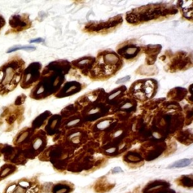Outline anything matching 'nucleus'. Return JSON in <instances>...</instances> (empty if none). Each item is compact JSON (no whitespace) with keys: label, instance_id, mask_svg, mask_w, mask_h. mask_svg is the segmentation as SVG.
I'll use <instances>...</instances> for the list:
<instances>
[{"label":"nucleus","instance_id":"1","mask_svg":"<svg viewBox=\"0 0 193 193\" xmlns=\"http://www.w3.org/2000/svg\"><path fill=\"white\" fill-rule=\"evenodd\" d=\"M24 69L25 62L18 54L9 57L0 66V96H6L17 88Z\"/></svg>","mask_w":193,"mask_h":193},{"label":"nucleus","instance_id":"2","mask_svg":"<svg viewBox=\"0 0 193 193\" xmlns=\"http://www.w3.org/2000/svg\"><path fill=\"white\" fill-rule=\"evenodd\" d=\"M24 108L10 103L3 106L0 110V131L3 133H9L20 126L24 117Z\"/></svg>","mask_w":193,"mask_h":193},{"label":"nucleus","instance_id":"3","mask_svg":"<svg viewBox=\"0 0 193 193\" xmlns=\"http://www.w3.org/2000/svg\"><path fill=\"white\" fill-rule=\"evenodd\" d=\"M39 186L32 179L22 178L7 184L2 193H39Z\"/></svg>","mask_w":193,"mask_h":193},{"label":"nucleus","instance_id":"4","mask_svg":"<svg viewBox=\"0 0 193 193\" xmlns=\"http://www.w3.org/2000/svg\"><path fill=\"white\" fill-rule=\"evenodd\" d=\"M8 30L5 35L17 34L31 27V21L27 14L14 15L8 20Z\"/></svg>","mask_w":193,"mask_h":193},{"label":"nucleus","instance_id":"5","mask_svg":"<svg viewBox=\"0 0 193 193\" xmlns=\"http://www.w3.org/2000/svg\"><path fill=\"white\" fill-rule=\"evenodd\" d=\"M2 157L6 163L12 164L16 166L24 165L27 162V158L24 156L21 150L16 146L9 144H4Z\"/></svg>","mask_w":193,"mask_h":193},{"label":"nucleus","instance_id":"6","mask_svg":"<svg viewBox=\"0 0 193 193\" xmlns=\"http://www.w3.org/2000/svg\"><path fill=\"white\" fill-rule=\"evenodd\" d=\"M40 66L37 63H31L27 68L24 69L21 81H20V87L24 89L30 88L36 82L39 75Z\"/></svg>","mask_w":193,"mask_h":193},{"label":"nucleus","instance_id":"7","mask_svg":"<svg viewBox=\"0 0 193 193\" xmlns=\"http://www.w3.org/2000/svg\"><path fill=\"white\" fill-rule=\"evenodd\" d=\"M18 171V167L15 165L5 163L0 167V182L9 177Z\"/></svg>","mask_w":193,"mask_h":193},{"label":"nucleus","instance_id":"8","mask_svg":"<svg viewBox=\"0 0 193 193\" xmlns=\"http://www.w3.org/2000/svg\"><path fill=\"white\" fill-rule=\"evenodd\" d=\"M190 163L191 160L186 158V159L179 160V161H176L173 165L169 166V168H183V167H187L188 165H190Z\"/></svg>","mask_w":193,"mask_h":193},{"label":"nucleus","instance_id":"9","mask_svg":"<svg viewBox=\"0 0 193 193\" xmlns=\"http://www.w3.org/2000/svg\"><path fill=\"white\" fill-rule=\"evenodd\" d=\"M105 60H106V61L109 62L110 63H115L118 62V58H117L116 55L113 54H108L105 56Z\"/></svg>","mask_w":193,"mask_h":193},{"label":"nucleus","instance_id":"10","mask_svg":"<svg viewBox=\"0 0 193 193\" xmlns=\"http://www.w3.org/2000/svg\"><path fill=\"white\" fill-rule=\"evenodd\" d=\"M25 100H26V96L24 95V94H20V95H19L18 97L15 99L14 103H15V105H17V106H21V105L24 103Z\"/></svg>","mask_w":193,"mask_h":193},{"label":"nucleus","instance_id":"11","mask_svg":"<svg viewBox=\"0 0 193 193\" xmlns=\"http://www.w3.org/2000/svg\"><path fill=\"white\" fill-rule=\"evenodd\" d=\"M110 124V121L106 120V121H103V122H101V123L98 124L97 127L100 129H105L106 127H107Z\"/></svg>","mask_w":193,"mask_h":193},{"label":"nucleus","instance_id":"12","mask_svg":"<svg viewBox=\"0 0 193 193\" xmlns=\"http://www.w3.org/2000/svg\"><path fill=\"white\" fill-rule=\"evenodd\" d=\"M6 18H4V16H3L2 15L0 14V32H1L2 30L6 27Z\"/></svg>","mask_w":193,"mask_h":193},{"label":"nucleus","instance_id":"13","mask_svg":"<svg viewBox=\"0 0 193 193\" xmlns=\"http://www.w3.org/2000/svg\"><path fill=\"white\" fill-rule=\"evenodd\" d=\"M137 51V48L131 47V48H127V49L126 50V54L128 55H133L135 54Z\"/></svg>","mask_w":193,"mask_h":193},{"label":"nucleus","instance_id":"14","mask_svg":"<svg viewBox=\"0 0 193 193\" xmlns=\"http://www.w3.org/2000/svg\"><path fill=\"white\" fill-rule=\"evenodd\" d=\"M130 78H131L130 75H127V76L124 77V78L121 79H119V80L117 81L116 83H117V84H119V83H125V82H127V81L130 80Z\"/></svg>","mask_w":193,"mask_h":193},{"label":"nucleus","instance_id":"15","mask_svg":"<svg viewBox=\"0 0 193 193\" xmlns=\"http://www.w3.org/2000/svg\"><path fill=\"white\" fill-rule=\"evenodd\" d=\"M127 158L131 161H139L140 160V158H139V156H135L134 155L128 156H127Z\"/></svg>","mask_w":193,"mask_h":193},{"label":"nucleus","instance_id":"16","mask_svg":"<svg viewBox=\"0 0 193 193\" xmlns=\"http://www.w3.org/2000/svg\"><path fill=\"white\" fill-rule=\"evenodd\" d=\"M67 192H68V189H66V188H61V189H58L55 193H66Z\"/></svg>","mask_w":193,"mask_h":193},{"label":"nucleus","instance_id":"17","mask_svg":"<svg viewBox=\"0 0 193 193\" xmlns=\"http://www.w3.org/2000/svg\"><path fill=\"white\" fill-rule=\"evenodd\" d=\"M121 94V91H117V92H115V93H114V94H112V95H110V96H109V100L114 99L115 96H118V94Z\"/></svg>","mask_w":193,"mask_h":193},{"label":"nucleus","instance_id":"18","mask_svg":"<svg viewBox=\"0 0 193 193\" xmlns=\"http://www.w3.org/2000/svg\"><path fill=\"white\" fill-rule=\"evenodd\" d=\"M79 122V119H75V120H74V121H72V122H69L68 125H67V126H72H72H73V125H76V124L78 123Z\"/></svg>","mask_w":193,"mask_h":193},{"label":"nucleus","instance_id":"19","mask_svg":"<svg viewBox=\"0 0 193 193\" xmlns=\"http://www.w3.org/2000/svg\"><path fill=\"white\" fill-rule=\"evenodd\" d=\"M131 107H132V104L130 103H126L123 106H122V109H130Z\"/></svg>","mask_w":193,"mask_h":193},{"label":"nucleus","instance_id":"20","mask_svg":"<svg viewBox=\"0 0 193 193\" xmlns=\"http://www.w3.org/2000/svg\"><path fill=\"white\" fill-rule=\"evenodd\" d=\"M43 39H41V38H39V39H32V40L30 41V43H33V42H43Z\"/></svg>","mask_w":193,"mask_h":193},{"label":"nucleus","instance_id":"21","mask_svg":"<svg viewBox=\"0 0 193 193\" xmlns=\"http://www.w3.org/2000/svg\"><path fill=\"white\" fill-rule=\"evenodd\" d=\"M115 150H116V149H115V148H110V149H106V152L113 153V152H115Z\"/></svg>","mask_w":193,"mask_h":193},{"label":"nucleus","instance_id":"22","mask_svg":"<svg viewBox=\"0 0 193 193\" xmlns=\"http://www.w3.org/2000/svg\"><path fill=\"white\" fill-rule=\"evenodd\" d=\"M5 144H1L0 143V158L2 156V149H3V146H4Z\"/></svg>","mask_w":193,"mask_h":193},{"label":"nucleus","instance_id":"23","mask_svg":"<svg viewBox=\"0 0 193 193\" xmlns=\"http://www.w3.org/2000/svg\"><path fill=\"white\" fill-rule=\"evenodd\" d=\"M121 171H122V168H118V167H117V168H115L113 170V172H114V173H117V172H121Z\"/></svg>","mask_w":193,"mask_h":193},{"label":"nucleus","instance_id":"24","mask_svg":"<svg viewBox=\"0 0 193 193\" xmlns=\"http://www.w3.org/2000/svg\"><path fill=\"white\" fill-rule=\"evenodd\" d=\"M122 131H117L116 133H115V134H114V137H118V136H119V135H121V134H122Z\"/></svg>","mask_w":193,"mask_h":193},{"label":"nucleus","instance_id":"25","mask_svg":"<svg viewBox=\"0 0 193 193\" xmlns=\"http://www.w3.org/2000/svg\"><path fill=\"white\" fill-rule=\"evenodd\" d=\"M88 61L89 60H82V61L79 62V64H85V63H88Z\"/></svg>","mask_w":193,"mask_h":193},{"label":"nucleus","instance_id":"26","mask_svg":"<svg viewBox=\"0 0 193 193\" xmlns=\"http://www.w3.org/2000/svg\"><path fill=\"white\" fill-rule=\"evenodd\" d=\"M75 88H76V86H72V87L70 88L67 91V92H70V91H72V90H74V89H75Z\"/></svg>","mask_w":193,"mask_h":193},{"label":"nucleus","instance_id":"27","mask_svg":"<svg viewBox=\"0 0 193 193\" xmlns=\"http://www.w3.org/2000/svg\"><path fill=\"white\" fill-rule=\"evenodd\" d=\"M97 111H98V110H97V109H95V110H92V111H91V112H90V113H91V114H93V113H96V112H97Z\"/></svg>","mask_w":193,"mask_h":193},{"label":"nucleus","instance_id":"28","mask_svg":"<svg viewBox=\"0 0 193 193\" xmlns=\"http://www.w3.org/2000/svg\"><path fill=\"white\" fill-rule=\"evenodd\" d=\"M56 123H57V121H54V122L52 123V125H51V127H54V126H55V125H56Z\"/></svg>","mask_w":193,"mask_h":193},{"label":"nucleus","instance_id":"29","mask_svg":"<svg viewBox=\"0 0 193 193\" xmlns=\"http://www.w3.org/2000/svg\"><path fill=\"white\" fill-rule=\"evenodd\" d=\"M168 193H169V192H168Z\"/></svg>","mask_w":193,"mask_h":193}]
</instances>
